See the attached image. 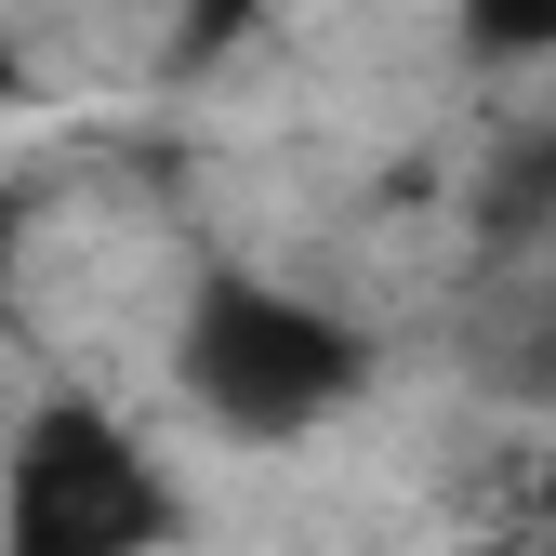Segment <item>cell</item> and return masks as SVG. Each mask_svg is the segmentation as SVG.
Listing matches in <instances>:
<instances>
[{
	"mask_svg": "<svg viewBox=\"0 0 556 556\" xmlns=\"http://www.w3.org/2000/svg\"><path fill=\"white\" fill-rule=\"evenodd\" d=\"M451 40L477 66H556V0H451Z\"/></svg>",
	"mask_w": 556,
	"mask_h": 556,
	"instance_id": "cell-3",
	"label": "cell"
},
{
	"mask_svg": "<svg viewBox=\"0 0 556 556\" xmlns=\"http://www.w3.org/2000/svg\"><path fill=\"white\" fill-rule=\"evenodd\" d=\"M27 93V53H14V27H0V106H14Z\"/></svg>",
	"mask_w": 556,
	"mask_h": 556,
	"instance_id": "cell-5",
	"label": "cell"
},
{
	"mask_svg": "<svg viewBox=\"0 0 556 556\" xmlns=\"http://www.w3.org/2000/svg\"><path fill=\"white\" fill-rule=\"evenodd\" d=\"M358 384H371V344H358V318H331L318 292L252 278V265L186 278V305H173V397H186L213 438L292 451V438L344 425Z\"/></svg>",
	"mask_w": 556,
	"mask_h": 556,
	"instance_id": "cell-1",
	"label": "cell"
},
{
	"mask_svg": "<svg viewBox=\"0 0 556 556\" xmlns=\"http://www.w3.org/2000/svg\"><path fill=\"white\" fill-rule=\"evenodd\" d=\"M14 278H27V226H14V199H0V305H14Z\"/></svg>",
	"mask_w": 556,
	"mask_h": 556,
	"instance_id": "cell-4",
	"label": "cell"
},
{
	"mask_svg": "<svg viewBox=\"0 0 556 556\" xmlns=\"http://www.w3.org/2000/svg\"><path fill=\"white\" fill-rule=\"evenodd\" d=\"M226 14H239V0H213V27H226Z\"/></svg>",
	"mask_w": 556,
	"mask_h": 556,
	"instance_id": "cell-6",
	"label": "cell"
},
{
	"mask_svg": "<svg viewBox=\"0 0 556 556\" xmlns=\"http://www.w3.org/2000/svg\"><path fill=\"white\" fill-rule=\"evenodd\" d=\"M173 477L106 397H40L0 451V556H160Z\"/></svg>",
	"mask_w": 556,
	"mask_h": 556,
	"instance_id": "cell-2",
	"label": "cell"
}]
</instances>
